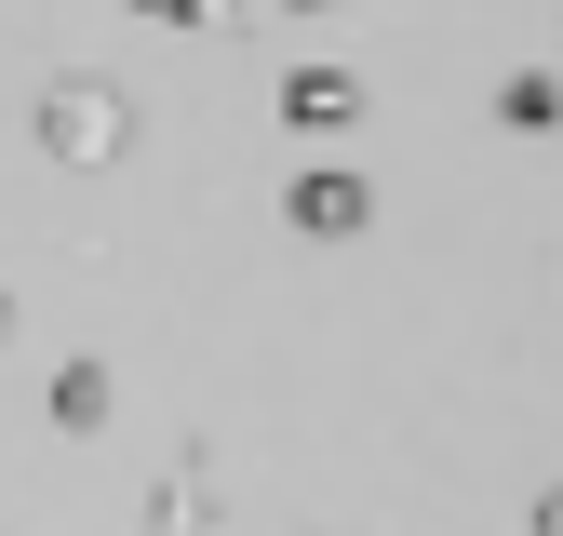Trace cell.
I'll return each mask as SVG.
<instances>
[{"label": "cell", "mask_w": 563, "mask_h": 536, "mask_svg": "<svg viewBox=\"0 0 563 536\" xmlns=\"http://www.w3.org/2000/svg\"><path fill=\"white\" fill-rule=\"evenodd\" d=\"M54 429H108V362H67L54 376Z\"/></svg>", "instance_id": "2"}, {"label": "cell", "mask_w": 563, "mask_h": 536, "mask_svg": "<svg viewBox=\"0 0 563 536\" xmlns=\"http://www.w3.org/2000/svg\"><path fill=\"white\" fill-rule=\"evenodd\" d=\"M54 148H67V161L121 148V94H54Z\"/></svg>", "instance_id": "1"}, {"label": "cell", "mask_w": 563, "mask_h": 536, "mask_svg": "<svg viewBox=\"0 0 563 536\" xmlns=\"http://www.w3.org/2000/svg\"><path fill=\"white\" fill-rule=\"evenodd\" d=\"M0 335H14V295H0Z\"/></svg>", "instance_id": "4"}, {"label": "cell", "mask_w": 563, "mask_h": 536, "mask_svg": "<svg viewBox=\"0 0 563 536\" xmlns=\"http://www.w3.org/2000/svg\"><path fill=\"white\" fill-rule=\"evenodd\" d=\"M296 228H363V188H349V175H309L296 188Z\"/></svg>", "instance_id": "3"}]
</instances>
